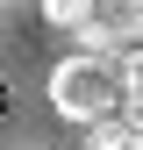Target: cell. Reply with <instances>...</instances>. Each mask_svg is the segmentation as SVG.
Segmentation results:
<instances>
[{
	"label": "cell",
	"instance_id": "cell-1",
	"mask_svg": "<svg viewBox=\"0 0 143 150\" xmlns=\"http://www.w3.org/2000/svg\"><path fill=\"white\" fill-rule=\"evenodd\" d=\"M129 57L115 50H79L50 71V107L64 122H107V115H129Z\"/></svg>",
	"mask_w": 143,
	"mask_h": 150
},
{
	"label": "cell",
	"instance_id": "cell-2",
	"mask_svg": "<svg viewBox=\"0 0 143 150\" xmlns=\"http://www.w3.org/2000/svg\"><path fill=\"white\" fill-rule=\"evenodd\" d=\"M86 150H143V122H136V115L86 122Z\"/></svg>",
	"mask_w": 143,
	"mask_h": 150
},
{
	"label": "cell",
	"instance_id": "cell-3",
	"mask_svg": "<svg viewBox=\"0 0 143 150\" xmlns=\"http://www.w3.org/2000/svg\"><path fill=\"white\" fill-rule=\"evenodd\" d=\"M36 7H43V22H50V29L86 36V29H93V7H100V0H36Z\"/></svg>",
	"mask_w": 143,
	"mask_h": 150
}]
</instances>
